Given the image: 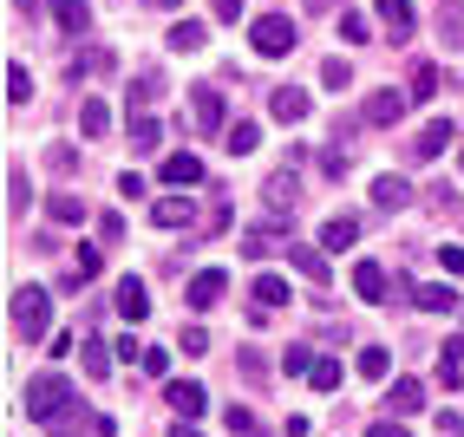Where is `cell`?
Here are the masks:
<instances>
[{"mask_svg":"<svg viewBox=\"0 0 464 437\" xmlns=\"http://www.w3.org/2000/svg\"><path fill=\"white\" fill-rule=\"evenodd\" d=\"M14 327H20V339H53V294L46 288H14Z\"/></svg>","mask_w":464,"mask_h":437,"instance_id":"6da1fadb","label":"cell"},{"mask_svg":"<svg viewBox=\"0 0 464 437\" xmlns=\"http://www.w3.org/2000/svg\"><path fill=\"white\" fill-rule=\"evenodd\" d=\"M295 40H301V26H295L288 14H262V20H249V46H256L262 59H288Z\"/></svg>","mask_w":464,"mask_h":437,"instance_id":"7a4b0ae2","label":"cell"},{"mask_svg":"<svg viewBox=\"0 0 464 437\" xmlns=\"http://www.w3.org/2000/svg\"><path fill=\"white\" fill-rule=\"evenodd\" d=\"M66 404H72V385L59 379V372H40V379L26 385V412H34L40 424H53L59 412H66Z\"/></svg>","mask_w":464,"mask_h":437,"instance_id":"3957f363","label":"cell"},{"mask_svg":"<svg viewBox=\"0 0 464 437\" xmlns=\"http://www.w3.org/2000/svg\"><path fill=\"white\" fill-rule=\"evenodd\" d=\"M412 105V91L406 85H380V91H366V105H360V124H399Z\"/></svg>","mask_w":464,"mask_h":437,"instance_id":"277c9868","label":"cell"},{"mask_svg":"<svg viewBox=\"0 0 464 437\" xmlns=\"http://www.w3.org/2000/svg\"><path fill=\"white\" fill-rule=\"evenodd\" d=\"M190 124H197V138L223 131V91H216V85H197L190 91Z\"/></svg>","mask_w":464,"mask_h":437,"instance_id":"5b68a950","label":"cell"},{"mask_svg":"<svg viewBox=\"0 0 464 437\" xmlns=\"http://www.w3.org/2000/svg\"><path fill=\"white\" fill-rule=\"evenodd\" d=\"M164 398H170V412H177L183 424H190V418H203V412H209V392H203L197 379H170V385H164Z\"/></svg>","mask_w":464,"mask_h":437,"instance_id":"8992f818","label":"cell"},{"mask_svg":"<svg viewBox=\"0 0 464 437\" xmlns=\"http://www.w3.org/2000/svg\"><path fill=\"white\" fill-rule=\"evenodd\" d=\"M353 242H360V215H327V223H321V242H314V248H327V255H347Z\"/></svg>","mask_w":464,"mask_h":437,"instance_id":"52a82bcc","label":"cell"},{"mask_svg":"<svg viewBox=\"0 0 464 437\" xmlns=\"http://www.w3.org/2000/svg\"><path fill=\"white\" fill-rule=\"evenodd\" d=\"M386 412H392V418H419V412H425V385H419V379H392V385H386Z\"/></svg>","mask_w":464,"mask_h":437,"instance_id":"ba28073f","label":"cell"},{"mask_svg":"<svg viewBox=\"0 0 464 437\" xmlns=\"http://www.w3.org/2000/svg\"><path fill=\"white\" fill-rule=\"evenodd\" d=\"M373 14H380V26H386L399 46L412 40V20H419V14H412V0H373Z\"/></svg>","mask_w":464,"mask_h":437,"instance_id":"9c48e42d","label":"cell"},{"mask_svg":"<svg viewBox=\"0 0 464 437\" xmlns=\"http://www.w3.org/2000/svg\"><path fill=\"white\" fill-rule=\"evenodd\" d=\"M451 138H458V131H451V118H431L425 131L412 138V157H419V164H431V157H445V144H451Z\"/></svg>","mask_w":464,"mask_h":437,"instance_id":"30bf717a","label":"cell"},{"mask_svg":"<svg viewBox=\"0 0 464 437\" xmlns=\"http://www.w3.org/2000/svg\"><path fill=\"white\" fill-rule=\"evenodd\" d=\"M262 203H268L275 215H288V209L301 203V183H295V170H275V176L262 183Z\"/></svg>","mask_w":464,"mask_h":437,"instance_id":"8fae6325","label":"cell"},{"mask_svg":"<svg viewBox=\"0 0 464 437\" xmlns=\"http://www.w3.org/2000/svg\"><path fill=\"white\" fill-rule=\"evenodd\" d=\"M118 314H125L131 327H138V320H150V294H144V280H138V274L118 280Z\"/></svg>","mask_w":464,"mask_h":437,"instance_id":"7c38bea8","label":"cell"},{"mask_svg":"<svg viewBox=\"0 0 464 437\" xmlns=\"http://www.w3.org/2000/svg\"><path fill=\"white\" fill-rule=\"evenodd\" d=\"M164 183H177V190L203 183V157H197V150H170V157H164Z\"/></svg>","mask_w":464,"mask_h":437,"instance_id":"4fadbf2b","label":"cell"},{"mask_svg":"<svg viewBox=\"0 0 464 437\" xmlns=\"http://www.w3.org/2000/svg\"><path fill=\"white\" fill-rule=\"evenodd\" d=\"M223 294H229V274H223V268H203V274L190 280V307H197V314H203V307H216Z\"/></svg>","mask_w":464,"mask_h":437,"instance_id":"5bb4252c","label":"cell"},{"mask_svg":"<svg viewBox=\"0 0 464 437\" xmlns=\"http://www.w3.org/2000/svg\"><path fill=\"white\" fill-rule=\"evenodd\" d=\"M190 215H197L190 196H158V203H150V223H158V229H183Z\"/></svg>","mask_w":464,"mask_h":437,"instance_id":"9a60e30c","label":"cell"},{"mask_svg":"<svg viewBox=\"0 0 464 437\" xmlns=\"http://www.w3.org/2000/svg\"><path fill=\"white\" fill-rule=\"evenodd\" d=\"M268 111L282 118V124H301V118H307V91H301V85H275V99H268Z\"/></svg>","mask_w":464,"mask_h":437,"instance_id":"2e32d148","label":"cell"},{"mask_svg":"<svg viewBox=\"0 0 464 437\" xmlns=\"http://www.w3.org/2000/svg\"><path fill=\"white\" fill-rule=\"evenodd\" d=\"M125 99H131V118H138V111H150V105H158V99H164V72H138V79H131V91H125Z\"/></svg>","mask_w":464,"mask_h":437,"instance_id":"e0dca14e","label":"cell"},{"mask_svg":"<svg viewBox=\"0 0 464 437\" xmlns=\"http://www.w3.org/2000/svg\"><path fill=\"white\" fill-rule=\"evenodd\" d=\"M353 294L360 300H386V268L380 261H353Z\"/></svg>","mask_w":464,"mask_h":437,"instance_id":"ac0fdd59","label":"cell"},{"mask_svg":"<svg viewBox=\"0 0 464 437\" xmlns=\"http://www.w3.org/2000/svg\"><path fill=\"white\" fill-rule=\"evenodd\" d=\"M79 131L99 144V138L111 131V105H105V99H85V105H79Z\"/></svg>","mask_w":464,"mask_h":437,"instance_id":"d6986e66","label":"cell"},{"mask_svg":"<svg viewBox=\"0 0 464 437\" xmlns=\"http://www.w3.org/2000/svg\"><path fill=\"white\" fill-rule=\"evenodd\" d=\"M406 196H412V183H406V176H392V170L373 176V209H399Z\"/></svg>","mask_w":464,"mask_h":437,"instance_id":"ffe728a7","label":"cell"},{"mask_svg":"<svg viewBox=\"0 0 464 437\" xmlns=\"http://www.w3.org/2000/svg\"><path fill=\"white\" fill-rule=\"evenodd\" d=\"M439 40L464 52V0H445V7H439Z\"/></svg>","mask_w":464,"mask_h":437,"instance_id":"44dd1931","label":"cell"},{"mask_svg":"<svg viewBox=\"0 0 464 437\" xmlns=\"http://www.w3.org/2000/svg\"><path fill=\"white\" fill-rule=\"evenodd\" d=\"M53 20L66 26V33H92V7L85 0H53Z\"/></svg>","mask_w":464,"mask_h":437,"instance_id":"7402d4cb","label":"cell"},{"mask_svg":"<svg viewBox=\"0 0 464 437\" xmlns=\"http://www.w3.org/2000/svg\"><path fill=\"white\" fill-rule=\"evenodd\" d=\"M288 261H295L307 280H314V288H327V248H301V242H295V255H288Z\"/></svg>","mask_w":464,"mask_h":437,"instance_id":"603a6c76","label":"cell"},{"mask_svg":"<svg viewBox=\"0 0 464 437\" xmlns=\"http://www.w3.org/2000/svg\"><path fill=\"white\" fill-rule=\"evenodd\" d=\"M158 144H164V124L150 118V111H138V118H131V150H144V157H150Z\"/></svg>","mask_w":464,"mask_h":437,"instance_id":"cb8c5ba5","label":"cell"},{"mask_svg":"<svg viewBox=\"0 0 464 437\" xmlns=\"http://www.w3.org/2000/svg\"><path fill=\"white\" fill-rule=\"evenodd\" d=\"M275 242H288V235H282V223H262V229H249V235H242V255H249V261H262Z\"/></svg>","mask_w":464,"mask_h":437,"instance_id":"d4e9b609","label":"cell"},{"mask_svg":"<svg viewBox=\"0 0 464 437\" xmlns=\"http://www.w3.org/2000/svg\"><path fill=\"white\" fill-rule=\"evenodd\" d=\"M412 294H419V307H425V314H451V307H458L451 280H431V288H412Z\"/></svg>","mask_w":464,"mask_h":437,"instance_id":"484cf974","label":"cell"},{"mask_svg":"<svg viewBox=\"0 0 464 437\" xmlns=\"http://www.w3.org/2000/svg\"><path fill=\"white\" fill-rule=\"evenodd\" d=\"M249 294H256L262 307H282V300H288V280H282V274H256V280H249Z\"/></svg>","mask_w":464,"mask_h":437,"instance_id":"4316f807","label":"cell"},{"mask_svg":"<svg viewBox=\"0 0 464 437\" xmlns=\"http://www.w3.org/2000/svg\"><path fill=\"white\" fill-rule=\"evenodd\" d=\"M46 215H53V223H85V196H72V190H59V196L46 203Z\"/></svg>","mask_w":464,"mask_h":437,"instance_id":"83f0119b","label":"cell"},{"mask_svg":"<svg viewBox=\"0 0 464 437\" xmlns=\"http://www.w3.org/2000/svg\"><path fill=\"white\" fill-rule=\"evenodd\" d=\"M353 366H360V379H386V372H392V353H386V347H360Z\"/></svg>","mask_w":464,"mask_h":437,"instance_id":"f1b7e54d","label":"cell"},{"mask_svg":"<svg viewBox=\"0 0 464 437\" xmlns=\"http://www.w3.org/2000/svg\"><path fill=\"white\" fill-rule=\"evenodd\" d=\"M223 144H229V157H249V150L262 144V131H256L249 118H242V124H229V138H223Z\"/></svg>","mask_w":464,"mask_h":437,"instance_id":"f546056e","label":"cell"},{"mask_svg":"<svg viewBox=\"0 0 464 437\" xmlns=\"http://www.w3.org/2000/svg\"><path fill=\"white\" fill-rule=\"evenodd\" d=\"M79 359H85V372H92V379H105V372H111V353H105V339H79Z\"/></svg>","mask_w":464,"mask_h":437,"instance_id":"4dcf8cb0","label":"cell"},{"mask_svg":"<svg viewBox=\"0 0 464 437\" xmlns=\"http://www.w3.org/2000/svg\"><path fill=\"white\" fill-rule=\"evenodd\" d=\"M26 203H34V183H26V170H20V164H14V170H7V209H14V215H20V209H26Z\"/></svg>","mask_w":464,"mask_h":437,"instance_id":"1f68e13d","label":"cell"},{"mask_svg":"<svg viewBox=\"0 0 464 437\" xmlns=\"http://www.w3.org/2000/svg\"><path fill=\"white\" fill-rule=\"evenodd\" d=\"M46 431H53V437H79V431H85V404L72 398V404H66V412H59V418H53Z\"/></svg>","mask_w":464,"mask_h":437,"instance_id":"d6a6232c","label":"cell"},{"mask_svg":"<svg viewBox=\"0 0 464 437\" xmlns=\"http://www.w3.org/2000/svg\"><path fill=\"white\" fill-rule=\"evenodd\" d=\"M340 40H347V46H366V40H373V26H366V14H340Z\"/></svg>","mask_w":464,"mask_h":437,"instance_id":"836d02e7","label":"cell"},{"mask_svg":"<svg viewBox=\"0 0 464 437\" xmlns=\"http://www.w3.org/2000/svg\"><path fill=\"white\" fill-rule=\"evenodd\" d=\"M197 46H203V26L197 20H177L170 26V52H197Z\"/></svg>","mask_w":464,"mask_h":437,"instance_id":"e575fe53","label":"cell"},{"mask_svg":"<svg viewBox=\"0 0 464 437\" xmlns=\"http://www.w3.org/2000/svg\"><path fill=\"white\" fill-rule=\"evenodd\" d=\"M7 99H14V105H26V99H34V72H26L20 59L7 66Z\"/></svg>","mask_w":464,"mask_h":437,"instance_id":"d590c367","label":"cell"},{"mask_svg":"<svg viewBox=\"0 0 464 437\" xmlns=\"http://www.w3.org/2000/svg\"><path fill=\"white\" fill-rule=\"evenodd\" d=\"M406 91H412V105H425L431 91H439V66H412V85Z\"/></svg>","mask_w":464,"mask_h":437,"instance_id":"8d00e7d4","label":"cell"},{"mask_svg":"<svg viewBox=\"0 0 464 437\" xmlns=\"http://www.w3.org/2000/svg\"><path fill=\"white\" fill-rule=\"evenodd\" d=\"M282 366H288L295 379H301V372H314V366H321V353H314V347H301V339H295V347L282 353Z\"/></svg>","mask_w":464,"mask_h":437,"instance_id":"74e56055","label":"cell"},{"mask_svg":"<svg viewBox=\"0 0 464 437\" xmlns=\"http://www.w3.org/2000/svg\"><path fill=\"white\" fill-rule=\"evenodd\" d=\"M236 372H242V379H249V385H262V379H268V359H262L256 347H242V359H236Z\"/></svg>","mask_w":464,"mask_h":437,"instance_id":"f35d334b","label":"cell"},{"mask_svg":"<svg viewBox=\"0 0 464 437\" xmlns=\"http://www.w3.org/2000/svg\"><path fill=\"white\" fill-rule=\"evenodd\" d=\"M223 418H229V431H236V437H262V424H256V412H249V404H229Z\"/></svg>","mask_w":464,"mask_h":437,"instance_id":"ab89813d","label":"cell"},{"mask_svg":"<svg viewBox=\"0 0 464 437\" xmlns=\"http://www.w3.org/2000/svg\"><path fill=\"white\" fill-rule=\"evenodd\" d=\"M307 385H314V392H340V359H321L314 372H307Z\"/></svg>","mask_w":464,"mask_h":437,"instance_id":"60d3db41","label":"cell"},{"mask_svg":"<svg viewBox=\"0 0 464 437\" xmlns=\"http://www.w3.org/2000/svg\"><path fill=\"white\" fill-rule=\"evenodd\" d=\"M138 366H144V379H164V372H170V353H164V347H144Z\"/></svg>","mask_w":464,"mask_h":437,"instance_id":"b9f144b4","label":"cell"},{"mask_svg":"<svg viewBox=\"0 0 464 437\" xmlns=\"http://www.w3.org/2000/svg\"><path fill=\"white\" fill-rule=\"evenodd\" d=\"M321 85H353V66H347V59H327V66H321Z\"/></svg>","mask_w":464,"mask_h":437,"instance_id":"7bdbcfd3","label":"cell"},{"mask_svg":"<svg viewBox=\"0 0 464 437\" xmlns=\"http://www.w3.org/2000/svg\"><path fill=\"white\" fill-rule=\"evenodd\" d=\"M177 347L197 359V353H209V333H203V327H183V339H177Z\"/></svg>","mask_w":464,"mask_h":437,"instance_id":"ee69618b","label":"cell"},{"mask_svg":"<svg viewBox=\"0 0 464 437\" xmlns=\"http://www.w3.org/2000/svg\"><path fill=\"white\" fill-rule=\"evenodd\" d=\"M439 261H445V274H458V280H464V248H458V242H451V248H439Z\"/></svg>","mask_w":464,"mask_h":437,"instance_id":"f6af8a7d","label":"cell"},{"mask_svg":"<svg viewBox=\"0 0 464 437\" xmlns=\"http://www.w3.org/2000/svg\"><path fill=\"white\" fill-rule=\"evenodd\" d=\"M99 235H105V242H118V235H125V223H118V209H105V215H99Z\"/></svg>","mask_w":464,"mask_h":437,"instance_id":"bcb514c9","label":"cell"},{"mask_svg":"<svg viewBox=\"0 0 464 437\" xmlns=\"http://www.w3.org/2000/svg\"><path fill=\"white\" fill-rule=\"evenodd\" d=\"M366 437H412V431H406V424H399V418H380V424H373V431H366Z\"/></svg>","mask_w":464,"mask_h":437,"instance_id":"7dc6e473","label":"cell"},{"mask_svg":"<svg viewBox=\"0 0 464 437\" xmlns=\"http://www.w3.org/2000/svg\"><path fill=\"white\" fill-rule=\"evenodd\" d=\"M209 14L216 20H242V0H209Z\"/></svg>","mask_w":464,"mask_h":437,"instance_id":"c3c4849f","label":"cell"},{"mask_svg":"<svg viewBox=\"0 0 464 437\" xmlns=\"http://www.w3.org/2000/svg\"><path fill=\"white\" fill-rule=\"evenodd\" d=\"M445 359H451V366H464V333H458V339H445Z\"/></svg>","mask_w":464,"mask_h":437,"instance_id":"681fc988","label":"cell"},{"mask_svg":"<svg viewBox=\"0 0 464 437\" xmlns=\"http://www.w3.org/2000/svg\"><path fill=\"white\" fill-rule=\"evenodd\" d=\"M170 437H203V431H197V424H183V418H177V424H170Z\"/></svg>","mask_w":464,"mask_h":437,"instance_id":"f907efd6","label":"cell"},{"mask_svg":"<svg viewBox=\"0 0 464 437\" xmlns=\"http://www.w3.org/2000/svg\"><path fill=\"white\" fill-rule=\"evenodd\" d=\"M307 7H314V14H327V7H340V0H307Z\"/></svg>","mask_w":464,"mask_h":437,"instance_id":"816d5d0a","label":"cell"},{"mask_svg":"<svg viewBox=\"0 0 464 437\" xmlns=\"http://www.w3.org/2000/svg\"><path fill=\"white\" fill-rule=\"evenodd\" d=\"M150 7H183V0H150Z\"/></svg>","mask_w":464,"mask_h":437,"instance_id":"f5cc1de1","label":"cell"},{"mask_svg":"<svg viewBox=\"0 0 464 437\" xmlns=\"http://www.w3.org/2000/svg\"><path fill=\"white\" fill-rule=\"evenodd\" d=\"M451 437H464V431H451Z\"/></svg>","mask_w":464,"mask_h":437,"instance_id":"db71d44e","label":"cell"},{"mask_svg":"<svg viewBox=\"0 0 464 437\" xmlns=\"http://www.w3.org/2000/svg\"><path fill=\"white\" fill-rule=\"evenodd\" d=\"M458 164H464V157H458Z\"/></svg>","mask_w":464,"mask_h":437,"instance_id":"11a10c76","label":"cell"}]
</instances>
